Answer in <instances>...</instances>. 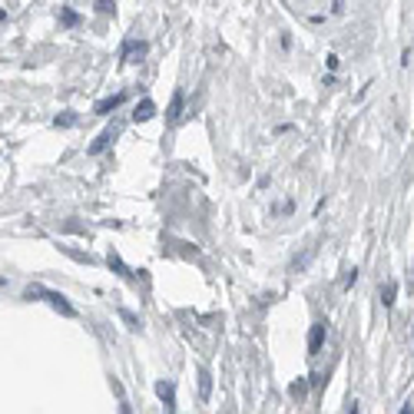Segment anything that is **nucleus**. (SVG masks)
<instances>
[{
	"label": "nucleus",
	"instance_id": "2",
	"mask_svg": "<svg viewBox=\"0 0 414 414\" xmlns=\"http://www.w3.org/2000/svg\"><path fill=\"white\" fill-rule=\"evenodd\" d=\"M146 50H149V43H146V40H126V43H123V50H120V56H123V63H143Z\"/></svg>",
	"mask_w": 414,
	"mask_h": 414
},
{
	"label": "nucleus",
	"instance_id": "13",
	"mask_svg": "<svg viewBox=\"0 0 414 414\" xmlns=\"http://www.w3.org/2000/svg\"><path fill=\"white\" fill-rule=\"evenodd\" d=\"M53 126H76V116H73V113L66 110V113H60V116L53 120Z\"/></svg>",
	"mask_w": 414,
	"mask_h": 414
},
{
	"label": "nucleus",
	"instance_id": "7",
	"mask_svg": "<svg viewBox=\"0 0 414 414\" xmlns=\"http://www.w3.org/2000/svg\"><path fill=\"white\" fill-rule=\"evenodd\" d=\"M183 103H186V93H183V90H176L173 100H169V110H166V123H169V126L183 120Z\"/></svg>",
	"mask_w": 414,
	"mask_h": 414
},
{
	"label": "nucleus",
	"instance_id": "8",
	"mask_svg": "<svg viewBox=\"0 0 414 414\" xmlns=\"http://www.w3.org/2000/svg\"><path fill=\"white\" fill-rule=\"evenodd\" d=\"M152 116H156V103H152L149 96H146V100H139V103H136L133 120H136V123H146V120H152Z\"/></svg>",
	"mask_w": 414,
	"mask_h": 414
},
{
	"label": "nucleus",
	"instance_id": "14",
	"mask_svg": "<svg viewBox=\"0 0 414 414\" xmlns=\"http://www.w3.org/2000/svg\"><path fill=\"white\" fill-rule=\"evenodd\" d=\"M120 315H123V321H126L129 328H139V318H136V315H133V311H129V308H123Z\"/></svg>",
	"mask_w": 414,
	"mask_h": 414
},
{
	"label": "nucleus",
	"instance_id": "1",
	"mask_svg": "<svg viewBox=\"0 0 414 414\" xmlns=\"http://www.w3.org/2000/svg\"><path fill=\"white\" fill-rule=\"evenodd\" d=\"M24 298L27 302H50L60 315H66V318H76V308H73L70 302H66V295H60V292H53V288H43V285H30L24 292Z\"/></svg>",
	"mask_w": 414,
	"mask_h": 414
},
{
	"label": "nucleus",
	"instance_id": "18",
	"mask_svg": "<svg viewBox=\"0 0 414 414\" xmlns=\"http://www.w3.org/2000/svg\"><path fill=\"white\" fill-rule=\"evenodd\" d=\"M401 414H414V407H411V404H404V407H401Z\"/></svg>",
	"mask_w": 414,
	"mask_h": 414
},
{
	"label": "nucleus",
	"instance_id": "9",
	"mask_svg": "<svg viewBox=\"0 0 414 414\" xmlns=\"http://www.w3.org/2000/svg\"><path fill=\"white\" fill-rule=\"evenodd\" d=\"M106 262H110V269H113V272H116V275H120V279H126V282H133V272H129V269H126V265H123V259H120V255H116V252H110V255H106Z\"/></svg>",
	"mask_w": 414,
	"mask_h": 414
},
{
	"label": "nucleus",
	"instance_id": "12",
	"mask_svg": "<svg viewBox=\"0 0 414 414\" xmlns=\"http://www.w3.org/2000/svg\"><path fill=\"white\" fill-rule=\"evenodd\" d=\"M308 388H311L308 378H298V381L288 384V394H292V398H305V391H308Z\"/></svg>",
	"mask_w": 414,
	"mask_h": 414
},
{
	"label": "nucleus",
	"instance_id": "20",
	"mask_svg": "<svg viewBox=\"0 0 414 414\" xmlns=\"http://www.w3.org/2000/svg\"><path fill=\"white\" fill-rule=\"evenodd\" d=\"M348 414H358V404H355V401H351V411Z\"/></svg>",
	"mask_w": 414,
	"mask_h": 414
},
{
	"label": "nucleus",
	"instance_id": "11",
	"mask_svg": "<svg viewBox=\"0 0 414 414\" xmlns=\"http://www.w3.org/2000/svg\"><path fill=\"white\" fill-rule=\"evenodd\" d=\"M209 391H212V374L202 368V371H199V398L202 401H209Z\"/></svg>",
	"mask_w": 414,
	"mask_h": 414
},
{
	"label": "nucleus",
	"instance_id": "3",
	"mask_svg": "<svg viewBox=\"0 0 414 414\" xmlns=\"http://www.w3.org/2000/svg\"><path fill=\"white\" fill-rule=\"evenodd\" d=\"M116 136H120V126H116V123H113V126H106L103 133H100L93 143H90V156H100L103 149H110V143L116 139Z\"/></svg>",
	"mask_w": 414,
	"mask_h": 414
},
{
	"label": "nucleus",
	"instance_id": "15",
	"mask_svg": "<svg viewBox=\"0 0 414 414\" xmlns=\"http://www.w3.org/2000/svg\"><path fill=\"white\" fill-rule=\"evenodd\" d=\"M76 20H80V17H76V10L63 7V24H66V27H73V24H76Z\"/></svg>",
	"mask_w": 414,
	"mask_h": 414
},
{
	"label": "nucleus",
	"instance_id": "19",
	"mask_svg": "<svg viewBox=\"0 0 414 414\" xmlns=\"http://www.w3.org/2000/svg\"><path fill=\"white\" fill-rule=\"evenodd\" d=\"M120 414H129V404H120Z\"/></svg>",
	"mask_w": 414,
	"mask_h": 414
},
{
	"label": "nucleus",
	"instance_id": "10",
	"mask_svg": "<svg viewBox=\"0 0 414 414\" xmlns=\"http://www.w3.org/2000/svg\"><path fill=\"white\" fill-rule=\"evenodd\" d=\"M394 298H398V282H384V288H381V305H384V308H391V305H394Z\"/></svg>",
	"mask_w": 414,
	"mask_h": 414
},
{
	"label": "nucleus",
	"instance_id": "17",
	"mask_svg": "<svg viewBox=\"0 0 414 414\" xmlns=\"http://www.w3.org/2000/svg\"><path fill=\"white\" fill-rule=\"evenodd\" d=\"M355 282H358V269H351V272H348V279H345V288H351Z\"/></svg>",
	"mask_w": 414,
	"mask_h": 414
},
{
	"label": "nucleus",
	"instance_id": "5",
	"mask_svg": "<svg viewBox=\"0 0 414 414\" xmlns=\"http://www.w3.org/2000/svg\"><path fill=\"white\" fill-rule=\"evenodd\" d=\"M325 332H328V321H315L308 332V355H318L321 345H325Z\"/></svg>",
	"mask_w": 414,
	"mask_h": 414
},
{
	"label": "nucleus",
	"instance_id": "6",
	"mask_svg": "<svg viewBox=\"0 0 414 414\" xmlns=\"http://www.w3.org/2000/svg\"><path fill=\"white\" fill-rule=\"evenodd\" d=\"M123 100H126V93H123V90H120V93H113V96H103V100L93 106V113H100V116H110L113 110H120V106H123Z\"/></svg>",
	"mask_w": 414,
	"mask_h": 414
},
{
	"label": "nucleus",
	"instance_id": "16",
	"mask_svg": "<svg viewBox=\"0 0 414 414\" xmlns=\"http://www.w3.org/2000/svg\"><path fill=\"white\" fill-rule=\"evenodd\" d=\"M308 381H311V388H321V384H325V374L315 371V374H308Z\"/></svg>",
	"mask_w": 414,
	"mask_h": 414
},
{
	"label": "nucleus",
	"instance_id": "4",
	"mask_svg": "<svg viewBox=\"0 0 414 414\" xmlns=\"http://www.w3.org/2000/svg\"><path fill=\"white\" fill-rule=\"evenodd\" d=\"M156 394H159L166 414H176V384L173 381H156Z\"/></svg>",
	"mask_w": 414,
	"mask_h": 414
}]
</instances>
